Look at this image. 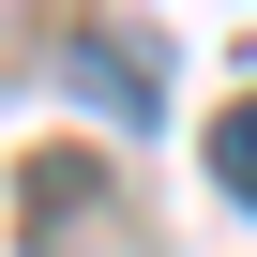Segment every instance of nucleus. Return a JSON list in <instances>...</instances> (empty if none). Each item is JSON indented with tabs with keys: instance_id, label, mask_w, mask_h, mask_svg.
Here are the masks:
<instances>
[{
	"instance_id": "f257e3e1",
	"label": "nucleus",
	"mask_w": 257,
	"mask_h": 257,
	"mask_svg": "<svg viewBox=\"0 0 257 257\" xmlns=\"http://www.w3.org/2000/svg\"><path fill=\"white\" fill-rule=\"evenodd\" d=\"M16 212H31V257H76V242H91V167H31Z\"/></svg>"
},
{
	"instance_id": "7ed1b4c3",
	"label": "nucleus",
	"mask_w": 257,
	"mask_h": 257,
	"mask_svg": "<svg viewBox=\"0 0 257 257\" xmlns=\"http://www.w3.org/2000/svg\"><path fill=\"white\" fill-rule=\"evenodd\" d=\"M212 182L257 212V106H227V121H212Z\"/></svg>"
},
{
	"instance_id": "f03ea898",
	"label": "nucleus",
	"mask_w": 257,
	"mask_h": 257,
	"mask_svg": "<svg viewBox=\"0 0 257 257\" xmlns=\"http://www.w3.org/2000/svg\"><path fill=\"white\" fill-rule=\"evenodd\" d=\"M76 91H91L106 121H152V91H167V76H152L137 46H106V31H91V46H76Z\"/></svg>"
}]
</instances>
